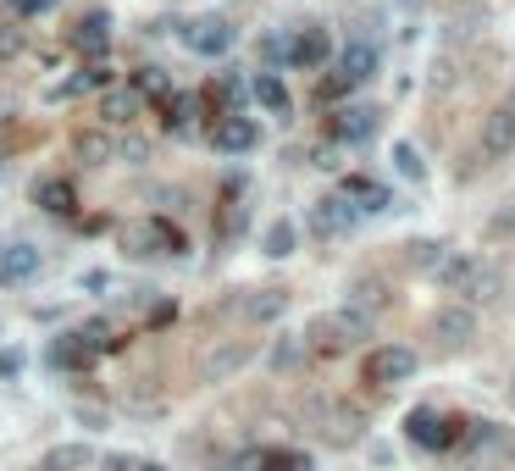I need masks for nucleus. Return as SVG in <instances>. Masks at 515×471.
Segmentation results:
<instances>
[{
  "mask_svg": "<svg viewBox=\"0 0 515 471\" xmlns=\"http://www.w3.org/2000/svg\"><path fill=\"white\" fill-rule=\"evenodd\" d=\"M338 194H344V200H349L355 211H388V189H383L377 178H360V172H349Z\"/></svg>",
  "mask_w": 515,
  "mask_h": 471,
  "instance_id": "2eb2a0df",
  "label": "nucleus"
},
{
  "mask_svg": "<svg viewBox=\"0 0 515 471\" xmlns=\"http://www.w3.org/2000/svg\"><path fill=\"white\" fill-rule=\"evenodd\" d=\"M111 84H117V67H111L106 56H89L84 67L67 78V84H50L45 100L56 106V100H78V95H95V89H111Z\"/></svg>",
  "mask_w": 515,
  "mask_h": 471,
  "instance_id": "7ed1b4c3",
  "label": "nucleus"
},
{
  "mask_svg": "<svg viewBox=\"0 0 515 471\" xmlns=\"http://www.w3.org/2000/svg\"><path fill=\"white\" fill-rule=\"evenodd\" d=\"M455 416H444V411H432V405H421V411H410L405 416V433H410V444H421V449H455Z\"/></svg>",
  "mask_w": 515,
  "mask_h": 471,
  "instance_id": "20e7f679",
  "label": "nucleus"
},
{
  "mask_svg": "<svg viewBox=\"0 0 515 471\" xmlns=\"http://www.w3.org/2000/svg\"><path fill=\"white\" fill-rule=\"evenodd\" d=\"M266 471H311V460L300 455V449H272V455H261Z\"/></svg>",
  "mask_w": 515,
  "mask_h": 471,
  "instance_id": "bb28decb",
  "label": "nucleus"
},
{
  "mask_svg": "<svg viewBox=\"0 0 515 471\" xmlns=\"http://www.w3.org/2000/svg\"><path fill=\"white\" fill-rule=\"evenodd\" d=\"M72 200H78V194H72L67 178H39L34 183V206L45 211V217H72Z\"/></svg>",
  "mask_w": 515,
  "mask_h": 471,
  "instance_id": "dca6fc26",
  "label": "nucleus"
},
{
  "mask_svg": "<svg viewBox=\"0 0 515 471\" xmlns=\"http://www.w3.org/2000/svg\"><path fill=\"white\" fill-rule=\"evenodd\" d=\"M300 355H305V344H300V339H288V333L272 344V366H277V372H288V366H300Z\"/></svg>",
  "mask_w": 515,
  "mask_h": 471,
  "instance_id": "c85d7f7f",
  "label": "nucleus"
},
{
  "mask_svg": "<svg viewBox=\"0 0 515 471\" xmlns=\"http://www.w3.org/2000/svg\"><path fill=\"white\" fill-rule=\"evenodd\" d=\"M266 255H294V222H272L266 228Z\"/></svg>",
  "mask_w": 515,
  "mask_h": 471,
  "instance_id": "cd10ccee",
  "label": "nucleus"
},
{
  "mask_svg": "<svg viewBox=\"0 0 515 471\" xmlns=\"http://www.w3.org/2000/svg\"><path fill=\"white\" fill-rule=\"evenodd\" d=\"M211 145L222 150V156H244V150L261 145V128H255V117H244V111H228V117H216Z\"/></svg>",
  "mask_w": 515,
  "mask_h": 471,
  "instance_id": "6e6552de",
  "label": "nucleus"
},
{
  "mask_svg": "<svg viewBox=\"0 0 515 471\" xmlns=\"http://www.w3.org/2000/svg\"><path fill=\"white\" fill-rule=\"evenodd\" d=\"M394 167L405 172L410 183H421L427 178V167H421V156H416V145H394Z\"/></svg>",
  "mask_w": 515,
  "mask_h": 471,
  "instance_id": "c756f323",
  "label": "nucleus"
},
{
  "mask_svg": "<svg viewBox=\"0 0 515 471\" xmlns=\"http://www.w3.org/2000/svg\"><path fill=\"white\" fill-rule=\"evenodd\" d=\"M139 117V95L133 89H100V122H111V128H122V122H133Z\"/></svg>",
  "mask_w": 515,
  "mask_h": 471,
  "instance_id": "6ab92c4d",
  "label": "nucleus"
},
{
  "mask_svg": "<svg viewBox=\"0 0 515 471\" xmlns=\"http://www.w3.org/2000/svg\"><path fill=\"white\" fill-rule=\"evenodd\" d=\"M194 111H200V100H189V95H167V128H172V133H183Z\"/></svg>",
  "mask_w": 515,
  "mask_h": 471,
  "instance_id": "a878e982",
  "label": "nucleus"
},
{
  "mask_svg": "<svg viewBox=\"0 0 515 471\" xmlns=\"http://www.w3.org/2000/svg\"><path fill=\"white\" fill-rule=\"evenodd\" d=\"M23 50V28H0V56H17Z\"/></svg>",
  "mask_w": 515,
  "mask_h": 471,
  "instance_id": "473e14b6",
  "label": "nucleus"
},
{
  "mask_svg": "<svg viewBox=\"0 0 515 471\" xmlns=\"http://www.w3.org/2000/svg\"><path fill=\"white\" fill-rule=\"evenodd\" d=\"M45 6H50V0H12V12H17V17H39Z\"/></svg>",
  "mask_w": 515,
  "mask_h": 471,
  "instance_id": "72a5a7b5",
  "label": "nucleus"
},
{
  "mask_svg": "<svg viewBox=\"0 0 515 471\" xmlns=\"http://www.w3.org/2000/svg\"><path fill=\"white\" fill-rule=\"evenodd\" d=\"M23 366H28L23 350H0V377H6V383H12V377H23Z\"/></svg>",
  "mask_w": 515,
  "mask_h": 471,
  "instance_id": "2f4dec72",
  "label": "nucleus"
},
{
  "mask_svg": "<svg viewBox=\"0 0 515 471\" xmlns=\"http://www.w3.org/2000/svg\"><path fill=\"white\" fill-rule=\"evenodd\" d=\"M510 150H515V95L482 122V161H499V156H510Z\"/></svg>",
  "mask_w": 515,
  "mask_h": 471,
  "instance_id": "9d476101",
  "label": "nucleus"
},
{
  "mask_svg": "<svg viewBox=\"0 0 515 471\" xmlns=\"http://www.w3.org/2000/svg\"><path fill=\"white\" fill-rule=\"evenodd\" d=\"M360 222V211L349 206L344 194H327V200H316V211H311V228L322 233V239H338V233H349Z\"/></svg>",
  "mask_w": 515,
  "mask_h": 471,
  "instance_id": "9b49d317",
  "label": "nucleus"
},
{
  "mask_svg": "<svg viewBox=\"0 0 515 471\" xmlns=\"http://www.w3.org/2000/svg\"><path fill=\"white\" fill-rule=\"evenodd\" d=\"M410 372H416V350H405V344H383V350H372V361H366V383H377V388L405 383Z\"/></svg>",
  "mask_w": 515,
  "mask_h": 471,
  "instance_id": "0eeeda50",
  "label": "nucleus"
},
{
  "mask_svg": "<svg viewBox=\"0 0 515 471\" xmlns=\"http://www.w3.org/2000/svg\"><path fill=\"white\" fill-rule=\"evenodd\" d=\"M349 89H355V84H349V78H344V73H333V78H322V84H316V100H322V106H327V100H338V95H349Z\"/></svg>",
  "mask_w": 515,
  "mask_h": 471,
  "instance_id": "7c9ffc66",
  "label": "nucleus"
},
{
  "mask_svg": "<svg viewBox=\"0 0 515 471\" xmlns=\"http://www.w3.org/2000/svg\"><path fill=\"white\" fill-rule=\"evenodd\" d=\"M139 471H167V466H139Z\"/></svg>",
  "mask_w": 515,
  "mask_h": 471,
  "instance_id": "c9c22d12",
  "label": "nucleus"
},
{
  "mask_svg": "<svg viewBox=\"0 0 515 471\" xmlns=\"http://www.w3.org/2000/svg\"><path fill=\"white\" fill-rule=\"evenodd\" d=\"M45 466L50 471H84V466H95V449H89V444H61Z\"/></svg>",
  "mask_w": 515,
  "mask_h": 471,
  "instance_id": "b1692460",
  "label": "nucleus"
},
{
  "mask_svg": "<svg viewBox=\"0 0 515 471\" xmlns=\"http://www.w3.org/2000/svg\"><path fill=\"white\" fill-rule=\"evenodd\" d=\"M72 156L89 161V167H106V161H117V139H111L106 128H89V133L72 139Z\"/></svg>",
  "mask_w": 515,
  "mask_h": 471,
  "instance_id": "a211bd4d",
  "label": "nucleus"
},
{
  "mask_svg": "<svg viewBox=\"0 0 515 471\" xmlns=\"http://www.w3.org/2000/svg\"><path fill=\"white\" fill-rule=\"evenodd\" d=\"M432 333H438V339H449V344L471 339V311H438V322H432Z\"/></svg>",
  "mask_w": 515,
  "mask_h": 471,
  "instance_id": "393cba45",
  "label": "nucleus"
},
{
  "mask_svg": "<svg viewBox=\"0 0 515 471\" xmlns=\"http://www.w3.org/2000/svg\"><path fill=\"white\" fill-rule=\"evenodd\" d=\"M327 56H333V39H327V28H294L288 67H322Z\"/></svg>",
  "mask_w": 515,
  "mask_h": 471,
  "instance_id": "f8f14e48",
  "label": "nucleus"
},
{
  "mask_svg": "<svg viewBox=\"0 0 515 471\" xmlns=\"http://www.w3.org/2000/svg\"><path fill=\"white\" fill-rule=\"evenodd\" d=\"M372 333V316L360 311V305H344V311H333V316H316V327H311V344L316 350H349V344H360Z\"/></svg>",
  "mask_w": 515,
  "mask_h": 471,
  "instance_id": "f257e3e1",
  "label": "nucleus"
},
{
  "mask_svg": "<svg viewBox=\"0 0 515 471\" xmlns=\"http://www.w3.org/2000/svg\"><path fill=\"white\" fill-rule=\"evenodd\" d=\"M233 39H239V28H233L228 17H200V23L183 28V45H189L194 56H228Z\"/></svg>",
  "mask_w": 515,
  "mask_h": 471,
  "instance_id": "423d86ee",
  "label": "nucleus"
},
{
  "mask_svg": "<svg viewBox=\"0 0 515 471\" xmlns=\"http://www.w3.org/2000/svg\"><path fill=\"white\" fill-rule=\"evenodd\" d=\"M95 344H89V333H56V339L45 344V366L50 372H89L95 366Z\"/></svg>",
  "mask_w": 515,
  "mask_h": 471,
  "instance_id": "39448f33",
  "label": "nucleus"
},
{
  "mask_svg": "<svg viewBox=\"0 0 515 471\" xmlns=\"http://www.w3.org/2000/svg\"><path fill=\"white\" fill-rule=\"evenodd\" d=\"M117 156H122V161H139V156H144V139H128V145H117Z\"/></svg>",
  "mask_w": 515,
  "mask_h": 471,
  "instance_id": "f704fd0d",
  "label": "nucleus"
},
{
  "mask_svg": "<svg viewBox=\"0 0 515 471\" xmlns=\"http://www.w3.org/2000/svg\"><path fill=\"white\" fill-rule=\"evenodd\" d=\"M250 95L261 100V106L272 111V117H288V111H294V100H288V84H283V78H277V73H255Z\"/></svg>",
  "mask_w": 515,
  "mask_h": 471,
  "instance_id": "412c9836",
  "label": "nucleus"
},
{
  "mask_svg": "<svg viewBox=\"0 0 515 471\" xmlns=\"http://www.w3.org/2000/svg\"><path fill=\"white\" fill-rule=\"evenodd\" d=\"M283 311H288V294L283 289H255L250 300H244V316H250V322H277Z\"/></svg>",
  "mask_w": 515,
  "mask_h": 471,
  "instance_id": "4be33fe9",
  "label": "nucleus"
},
{
  "mask_svg": "<svg viewBox=\"0 0 515 471\" xmlns=\"http://www.w3.org/2000/svg\"><path fill=\"white\" fill-rule=\"evenodd\" d=\"M133 95H139V100H167L172 84H167L161 67H139V73H133Z\"/></svg>",
  "mask_w": 515,
  "mask_h": 471,
  "instance_id": "5701e85b",
  "label": "nucleus"
},
{
  "mask_svg": "<svg viewBox=\"0 0 515 471\" xmlns=\"http://www.w3.org/2000/svg\"><path fill=\"white\" fill-rule=\"evenodd\" d=\"M117 244H122V255L144 261V255L161 250V233H156V222H128V228H117Z\"/></svg>",
  "mask_w": 515,
  "mask_h": 471,
  "instance_id": "aec40b11",
  "label": "nucleus"
},
{
  "mask_svg": "<svg viewBox=\"0 0 515 471\" xmlns=\"http://www.w3.org/2000/svg\"><path fill=\"white\" fill-rule=\"evenodd\" d=\"M244 361H250V344H244V339H228L222 350H211V355L200 361V377H205V383H222V377L239 372Z\"/></svg>",
  "mask_w": 515,
  "mask_h": 471,
  "instance_id": "4468645a",
  "label": "nucleus"
},
{
  "mask_svg": "<svg viewBox=\"0 0 515 471\" xmlns=\"http://www.w3.org/2000/svg\"><path fill=\"white\" fill-rule=\"evenodd\" d=\"M72 50H78V56H106L111 50V12H89L84 23L72 28Z\"/></svg>",
  "mask_w": 515,
  "mask_h": 471,
  "instance_id": "ddd939ff",
  "label": "nucleus"
},
{
  "mask_svg": "<svg viewBox=\"0 0 515 471\" xmlns=\"http://www.w3.org/2000/svg\"><path fill=\"white\" fill-rule=\"evenodd\" d=\"M39 272H45V255H39V244H28V239L0 244V289H28Z\"/></svg>",
  "mask_w": 515,
  "mask_h": 471,
  "instance_id": "f03ea898",
  "label": "nucleus"
},
{
  "mask_svg": "<svg viewBox=\"0 0 515 471\" xmlns=\"http://www.w3.org/2000/svg\"><path fill=\"white\" fill-rule=\"evenodd\" d=\"M372 133H377V111H366V106H338L327 117V139L333 145H366Z\"/></svg>",
  "mask_w": 515,
  "mask_h": 471,
  "instance_id": "1a4fd4ad",
  "label": "nucleus"
},
{
  "mask_svg": "<svg viewBox=\"0 0 515 471\" xmlns=\"http://www.w3.org/2000/svg\"><path fill=\"white\" fill-rule=\"evenodd\" d=\"M338 73H344L349 84H366V78L377 73V45H372V39H355V45H344V56H338Z\"/></svg>",
  "mask_w": 515,
  "mask_h": 471,
  "instance_id": "f3484780",
  "label": "nucleus"
}]
</instances>
